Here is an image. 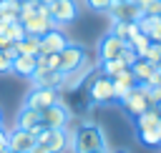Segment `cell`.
<instances>
[{"label":"cell","instance_id":"6da1fadb","mask_svg":"<svg viewBox=\"0 0 161 153\" xmlns=\"http://www.w3.org/2000/svg\"><path fill=\"white\" fill-rule=\"evenodd\" d=\"M73 153H91V150H103L106 148V135L96 123H83L75 128L70 138Z\"/></svg>","mask_w":161,"mask_h":153},{"label":"cell","instance_id":"7a4b0ae2","mask_svg":"<svg viewBox=\"0 0 161 153\" xmlns=\"http://www.w3.org/2000/svg\"><path fill=\"white\" fill-rule=\"evenodd\" d=\"M86 65V48L83 45H75V43H68L60 53H58V70L63 75L68 73H75Z\"/></svg>","mask_w":161,"mask_h":153},{"label":"cell","instance_id":"3957f363","mask_svg":"<svg viewBox=\"0 0 161 153\" xmlns=\"http://www.w3.org/2000/svg\"><path fill=\"white\" fill-rule=\"evenodd\" d=\"M146 93H148V88H146L143 83H141V85H133V88L128 90V95L121 100L128 115L138 118L143 110H148V108H151V105H148V95H146Z\"/></svg>","mask_w":161,"mask_h":153},{"label":"cell","instance_id":"277c9868","mask_svg":"<svg viewBox=\"0 0 161 153\" xmlns=\"http://www.w3.org/2000/svg\"><path fill=\"white\" fill-rule=\"evenodd\" d=\"M53 103H58V88H48V85H33V90L25 98V105L35 110H45Z\"/></svg>","mask_w":161,"mask_h":153},{"label":"cell","instance_id":"5b68a950","mask_svg":"<svg viewBox=\"0 0 161 153\" xmlns=\"http://www.w3.org/2000/svg\"><path fill=\"white\" fill-rule=\"evenodd\" d=\"M50 18L55 25H68L78 18V3L75 0H50Z\"/></svg>","mask_w":161,"mask_h":153},{"label":"cell","instance_id":"8992f818","mask_svg":"<svg viewBox=\"0 0 161 153\" xmlns=\"http://www.w3.org/2000/svg\"><path fill=\"white\" fill-rule=\"evenodd\" d=\"M68 45V38L63 30L58 28H50L48 33L40 35V45H38V55H50V53H60L63 48Z\"/></svg>","mask_w":161,"mask_h":153},{"label":"cell","instance_id":"52a82bcc","mask_svg":"<svg viewBox=\"0 0 161 153\" xmlns=\"http://www.w3.org/2000/svg\"><path fill=\"white\" fill-rule=\"evenodd\" d=\"M88 95H91V100L93 103H111L113 100V80L108 78V75H98L96 80H91V85H88Z\"/></svg>","mask_w":161,"mask_h":153},{"label":"cell","instance_id":"ba28073f","mask_svg":"<svg viewBox=\"0 0 161 153\" xmlns=\"http://www.w3.org/2000/svg\"><path fill=\"white\" fill-rule=\"evenodd\" d=\"M40 118H43V125H48V128H65L68 120H70V113H68L65 105L53 103L45 110H40Z\"/></svg>","mask_w":161,"mask_h":153},{"label":"cell","instance_id":"9c48e42d","mask_svg":"<svg viewBox=\"0 0 161 153\" xmlns=\"http://www.w3.org/2000/svg\"><path fill=\"white\" fill-rule=\"evenodd\" d=\"M108 15H111L113 23H136L143 13L138 10L136 3H113L108 8Z\"/></svg>","mask_w":161,"mask_h":153},{"label":"cell","instance_id":"30bf717a","mask_svg":"<svg viewBox=\"0 0 161 153\" xmlns=\"http://www.w3.org/2000/svg\"><path fill=\"white\" fill-rule=\"evenodd\" d=\"M123 48H126V43H123V40H118L113 33H106V35L101 38V43H98L101 63H103V60H116V58H121Z\"/></svg>","mask_w":161,"mask_h":153},{"label":"cell","instance_id":"8fae6325","mask_svg":"<svg viewBox=\"0 0 161 153\" xmlns=\"http://www.w3.org/2000/svg\"><path fill=\"white\" fill-rule=\"evenodd\" d=\"M35 143L33 133L30 130H23V128H8V150H18V153H28L30 145Z\"/></svg>","mask_w":161,"mask_h":153},{"label":"cell","instance_id":"7c38bea8","mask_svg":"<svg viewBox=\"0 0 161 153\" xmlns=\"http://www.w3.org/2000/svg\"><path fill=\"white\" fill-rule=\"evenodd\" d=\"M43 145L50 153H63V150L70 148V135H68L65 128H50V133H48V138H45Z\"/></svg>","mask_w":161,"mask_h":153},{"label":"cell","instance_id":"4fadbf2b","mask_svg":"<svg viewBox=\"0 0 161 153\" xmlns=\"http://www.w3.org/2000/svg\"><path fill=\"white\" fill-rule=\"evenodd\" d=\"M63 73L60 70H50V68H35L33 73V83L35 85H48V88H63Z\"/></svg>","mask_w":161,"mask_h":153},{"label":"cell","instance_id":"5bb4252c","mask_svg":"<svg viewBox=\"0 0 161 153\" xmlns=\"http://www.w3.org/2000/svg\"><path fill=\"white\" fill-rule=\"evenodd\" d=\"M35 68H38L35 55H15L13 58V75H18V78H28L30 80Z\"/></svg>","mask_w":161,"mask_h":153},{"label":"cell","instance_id":"9a60e30c","mask_svg":"<svg viewBox=\"0 0 161 153\" xmlns=\"http://www.w3.org/2000/svg\"><path fill=\"white\" fill-rule=\"evenodd\" d=\"M38 123H43L40 110H35V108H30V105H23V108L18 110V115H15V128L30 130V128H35Z\"/></svg>","mask_w":161,"mask_h":153},{"label":"cell","instance_id":"2e32d148","mask_svg":"<svg viewBox=\"0 0 161 153\" xmlns=\"http://www.w3.org/2000/svg\"><path fill=\"white\" fill-rule=\"evenodd\" d=\"M38 45H40V38L25 35L23 40L13 43V50H15V55H38Z\"/></svg>","mask_w":161,"mask_h":153},{"label":"cell","instance_id":"e0dca14e","mask_svg":"<svg viewBox=\"0 0 161 153\" xmlns=\"http://www.w3.org/2000/svg\"><path fill=\"white\" fill-rule=\"evenodd\" d=\"M131 73L136 75V83H146V80L156 73V65H153V63H148L146 58H138V60L131 65Z\"/></svg>","mask_w":161,"mask_h":153},{"label":"cell","instance_id":"ac0fdd59","mask_svg":"<svg viewBox=\"0 0 161 153\" xmlns=\"http://www.w3.org/2000/svg\"><path fill=\"white\" fill-rule=\"evenodd\" d=\"M108 33H113V35H116L118 40L128 43V40H131V38H133V35L138 33V25H136V23H113Z\"/></svg>","mask_w":161,"mask_h":153},{"label":"cell","instance_id":"d6986e66","mask_svg":"<svg viewBox=\"0 0 161 153\" xmlns=\"http://www.w3.org/2000/svg\"><path fill=\"white\" fill-rule=\"evenodd\" d=\"M158 123H161V110H158V108H148V110H143V113L136 118V128H138V130L153 128V125H158Z\"/></svg>","mask_w":161,"mask_h":153},{"label":"cell","instance_id":"ffe728a7","mask_svg":"<svg viewBox=\"0 0 161 153\" xmlns=\"http://www.w3.org/2000/svg\"><path fill=\"white\" fill-rule=\"evenodd\" d=\"M128 45L136 50V55H138V58H146V53H148V48H151V38H148V35H143V33L138 30V33L128 40Z\"/></svg>","mask_w":161,"mask_h":153},{"label":"cell","instance_id":"44dd1931","mask_svg":"<svg viewBox=\"0 0 161 153\" xmlns=\"http://www.w3.org/2000/svg\"><path fill=\"white\" fill-rule=\"evenodd\" d=\"M138 138L143 145H161V123L153 125V128H143L138 130Z\"/></svg>","mask_w":161,"mask_h":153},{"label":"cell","instance_id":"7402d4cb","mask_svg":"<svg viewBox=\"0 0 161 153\" xmlns=\"http://www.w3.org/2000/svg\"><path fill=\"white\" fill-rule=\"evenodd\" d=\"M3 33L10 38V43H18V40H23V38L28 35V30H25V25H23L20 20H13V23H8V25L3 28Z\"/></svg>","mask_w":161,"mask_h":153},{"label":"cell","instance_id":"603a6c76","mask_svg":"<svg viewBox=\"0 0 161 153\" xmlns=\"http://www.w3.org/2000/svg\"><path fill=\"white\" fill-rule=\"evenodd\" d=\"M18 10H20V0H0V15L8 23L18 20Z\"/></svg>","mask_w":161,"mask_h":153},{"label":"cell","instance_id":"cb8c5ba5","mask_svg":"<svg viewBox=\"0 0 161 153\" xmlns=\"http://www.w3.org/2000/svg\"><path fill=\"white\" fill-rule=\"evenodd\" d=\"M13 58H15L13 45L8 50H0V75H10L13 73Z\"/></svg>","mask_w":161,"mask_h":153},{"label":"cell","instance_id":"d4e9b609","mask_svg":"<svg viewBox=\"0 0 161 153\" xmlns=\"http://www.w3.org/2000/svg\"><path fill=\"white\" fill-rule=\"evenodd\" d=\"M128 65L121 60V58H116V60H103V75H108V78H116L121 70H126Z\"/></svg>","mask_w":161,"mask_h":153},{"label":"cell","instance_id":"484cf974","mask_svg":"<svg viewBox=\"0 0 161 153\" xmlns=\"http://www.w3.org/2000/svg\"><path fill=\"white\" fill-rule=\"evenodd\" d=\"M35 60H38V68L58 70V53H50V55H35Z\"/></svg>","mask_w":161,"mask_h":153},{"label":"cell","instance_id":"4316f807","mask_svg":"<svg viewBox=\"0 0 161 153\" xmlns=\"http://www.w3.org/2000/svg\"><path fill=\"white\" fill-rule=\"evenodd\" d=\"M111 80H113V78H111ZM131 88H133V85H126V83H121V80H113V100H123Z\"/></svg>","mask_w":161,"mask_h":153},{"label":"cell","instance_id":"83f0119b","mask_svg":"<svg viewBox=\"0 0 161 153\" xmlns=\"http://www.w3.org/2000/svg\"><path fill=\"white\" fill-rule=\"evenodd\" d=\"M86 5L96 13H108V8L113 5V0H86Z\"/></svg>","mask_w":161,"mask_h":153},{"label":"cell","instance_id":"f1b7e54d","mask_svg":"<svg viewBox=\"0 0 161 153\" xmlns=\"http://www.w3.org/2000/svg\"><path fill=\"white\" fill-rule=\"evenodd\" d=\"M146 60L153 63V65L161 63V45H158V43H151V48H148V53H146Z\"/></svg>","mask_w":161,"mask_h":153},{"label":"cell","instance_id":"f546056e","mask_svg":"<svg viewBox=\"0 0 161 153\" xmlns=\"http://www.w3.org/2000/svg\"><path fill=\"white\" fill-rule=\"evenodd\" d=\"M121 60H123V63H126L128 68H131V65H133V63L138 60V55H136V50H133V48H131L128 43H126V48H123V53H121Z\"/></svg>","mask_w":161,"mask_h":153},{"label":"cell","instance_id":"4dcf8cb0","mask_svg":"<svg viewBox=\"0 0 161 153\" xmlns=\"http://www.w3.org/2000/svg\"><path fill=\"white\" fill-rule=\"evenodd\" d=\"M148 38H151V43H158V40H161V20H158V23H156V25L151 28Z\"/></svg>","mask_w":161,"mask_h":153},{"label":"cell","instance_id":"1f68e13d","mask_svg":"<svg viewBox=\"0 0 161 153\" xmlns=\"http://www.w3.org/2000/svg\"><path fill=\"white\" fill-rule=\"evenodd\" d=\"M133 3L138 5V10H141V13H146V10H148V8H151L156 0H133Z\"/></svg>","mask_w":161,"mask_h":153},{"label":"cell","instance_id":"d6a6232c","mask_svg":"<svg viewBox=\"0 0 161 153\" xmlns=\"http://www.w3.org/2000/svg\"><path fill=\"white\" fill-rule=\"evenodd\" d=\"M10 45H13V43H10V38H8V35L0 30V50H8Z\"/></svg>","mask_w":161,"mask_h":153},{"label":"cell","instance_id":"836d02e7","mask_svg":"<svg viewBox=\"0 0 161 153\" xmlns=\"http://www.w3.org/2000/svg\"><path fill=\"white\" fill-rule=\"evenodd\" d=\"M28 153H50V150H48V148H45V145H43V143H33V145H30V150H28Z\"/></svg>","mask_w":161,"mask_h":153},{"label":"cell","instance_id":"e575fe53","mask_svg":"<svg viewBox=\"0 0 161 153\" xmlns=\"http://www.w3.org/2000/svg\"><path fill=\"white\" fill-rule=\"evenodd\" d=\"M5 25H8V20H5V18H3V15H0V30H3V28H5Z\"/></svg>","mask_w":161,"mask_h":153},{"label":"cell","instance_id":"d590c367","mask_svg":"<svg viewBox=\"0 0 161 153\" xmlns=\"http://www.w3.org/2000/svg\"><path fill=\"white\" fill-rule=\"evenodd\" d=\"M113 3H133V0H113Z\"/></svg>","mask_w":161,"mask_h":153},{"label":"cell","instance_id":"8d00e7d4","mask_svg":"<svg viewBox=\"0 0 161 153\" xmlns=\"http://www.w3.org/2000/svg\"><path fill=\"white\" fill-rule=\"evenodd\" d=\"M91 153H108V150H106V148H103V150H91Z\"/></svg>","mask_w":161,"mask_h":153},{"label":"cell","instance_id":"74e56055","mask_svg":"<svg viewBox=\"0 0 161 153\" xmlns=\"http://www.w3.org/2000/svg\"><path fill=\"white\" fill-rule=\"evenodd\" d=\"M28 3H43V0H28Z\"/></svg>","mask_w":161,"mask_h":153},{"label":"cell","instance_id":"f35d334b","mask_svg":"<svg viewBox=\"0 0 161 153\" xmlns=\"http://www.w3.org/2000/svg\"><path fill=\"white\" fill-rule=\"evenodd\" d=\"M156 70H158V73H161V63H158V65H156Z\"/></svg>","mask_w":161,"mask_h":153},{"label":"cell","instance_id":"ab89813d","mask_svg":"<svg viewBox=\"0 0 161 153\" xmlns=\"http://www.w3.org/2000/svg\"><path fill=\"white\" fill-rule=\"evenodd\" d=\"M0 125H3V113H0Z\"/></svg>","mask_w":161,"mask_h":153},{"label":"cell","instance_id":"60d3db41","mask_svg":"<svg viewBox=\"0 0 161 153\" xmlns=\"http://www.w3.org/2000/svg\"><path fill=\"white\" fill-rule=\"evenodd\" d=\"M116 153H128V150H116Z\"/></svg>","mask_w":161,"mask_h":153},{"label":"cell","instance_id":"b9f144b4","mask_svg":"<svg viewBox=\"0 0 161 153\" xmlns=\"http://www.w3.org/2000/svg\"><path fill=\"white\" fill-rule=\"evenodd\" d=\"M156 108H158V110H161V103H158V105H156Z\"/></svg>","mask_w":161,"mask_h":153},{"label":"cell","instance_id":"7bdbcfd3","mask_svg":"<svg viewBox=\"0 0 161 153\" xmlns=\"http://www.w3.org/2000/svg\"><path fill=\"white\" fill-rule=\"evenodd\" d=\"M8 153H18V150H8Z\"/></svg>","mask_w":161,"mask_h":153}]
</instances>
